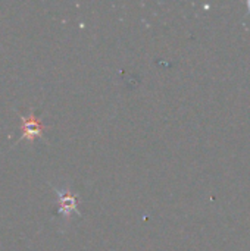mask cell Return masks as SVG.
Here are the masks:
<instances>
[{
    "instance_id": "1",
    "label": "cell",
    "mask_w": 250,
    "mask_h": 251,
    "mask_svg": "<svg viewBox=\"0 0 250 251\" xmlns=\"http://www.w3.org/2000/svg\"><path fill=\"white\" fill-rule=\"evenodd\" d=\"M55 193L57 194V203H59V215L63 216L65 219H69L72 215H78V200H77V196L72 194L69 190L66 188H57L55 187L53 188Z\"/></svg>"
},
{
    "instance_id": "2",
    "label": "cell",
    "mask_w": 250,
    "mask_h": 251,
    "mask_svg": "<svg viewBox=\"0 0 250 251\" xmlns=\"http://www.w3.org/2000/svg\"><path fill=\"white\" fill-rule=\"evenodd\" d=\"M19 118L22 121V135L19 140H28V141H34L37 137H40L43 134L44 126L41 125V122L35 118L34 112H29L28 116H24L19 113Z\"/></svg>"
}]
</instances>
